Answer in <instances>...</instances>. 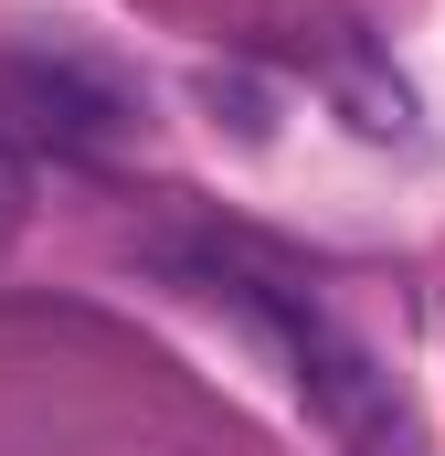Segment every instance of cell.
Instances as JSON below:
<instances>
[{"mask_svg": "<svg viewBox=\"0 0 445 456\" xmlns=\"http://www.w3.org/2000/svg\"><path fill=\"white\" fill-rule=\"evenodd\" d=\"M319 96L339 107L350 138H371V149H414V86L392 75V53H371L350 21L319 32Z\"/></svg>", "mask_w": 445, "mask_h": 456, "instance_id": "3", "label": "cell"}, {"mask_svg": "<svg viewBox=\"0 0 445 456\" xmlns=\"http://www.w3.org/2000/svg\"><path fill=\"white\" fill-rule=\"evenodd\" d=\"M0 107L21 117V138H53V149H107L127 127V96L107 75H85V64H11Z\"/></svg>", "mask_w": 445, "mask_h": 456, "instance_id": "2", "label": "cell"}, {"mask_svg": "<svg viewBox=\"0 0 445 456\" xmlns=\"http://www.w3.org/2000/svg\"><path fill=\"white\" fill-rule=\"evenodd\" d=\"M276 340L297 350V393L319 403V425H329L339 456H425V425H414V403L392 393V371L371 361V350H350L319 319V308H297V297H255V287H233Z\"/></svg>", "mask_w": 445, "mask_h": 456, "instance_id": "1", "label": "cell"}]
</instances>
